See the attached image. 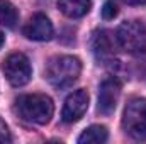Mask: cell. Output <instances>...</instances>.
<instances>
[{"mask_svg":"<svg viewBox=\"0 0 146 144\" xmlns=\"http://www.w3.org/2000/svg\"><path fill=\"white\" fill-rule=\"evenodd\" d=\"M82 73V63L76 56H68V54H61V56H53L44 70V76L48 80V83L58 90L68 88L78 80Z\"/></svg>","mask_w":146,"mask_h":144,"instance_id":"obj_1","label":"cell"},{"mask_svg":"<svg viewBox=\"0 0 146 144\" xmlns=\"http://www.w3.org/2000/svg\"><path fill=\"white\" fill-rule=\"evenodd\" d=\"M15 108L24 120L37 126L48 124L54 114V104L51 97L44 93H29V95L19 97L15 100Z\"/></svg>","mask_w":146,"mask_h":144,"instance_id":"obj_2","label":"cell"},{"mask_svg":"<svg viewBox=\"0 0 146 144\" xmlns=\"http://www.w3.org/2000/svg\"><path fill=\"white\" fill-rule=\"evenodd\" d=\"M117 44L133 56L146 54V27L139 20H126L115 31Z\"/></svg>","mask_w":146,"mask_h":144,"instance_id":"obj_3","label":"cell"},{"mask_svg":"<svg viewBox=\"0 0 146 144\" xmlns=\"http://www.w3.org/2000/svg\"><path fill=\"white\" fill-rule=\"evenodd\" d=\"M124 132L136 139L146 141V98H133L122 114Z\"/></svg>","mask_w":146,"mask_h":144,"instance_id":"obj_4","label":"cell"},{"mask_svg":"<svg viewBox=\"0 0 146 144\" xmlns=\"http://www.w3.org/2000/svg\"><path fill=\"white\" fill-rule=\"evenodd\" d=\"M2 73L5 80L12 87H24L29 83L33 76V68L29 63V58L22 53H14L10 54L3 65H2Z\"/></svg>","mask_w":146,"mask_h":144,"instance_id":"obj_5","label":"cell"},{"mask_svg":"<svg viewBox=\"0 0 146 144\" xmlns=\"http://www.w3.org/2000/svg\"><path fill=\"white\" fill-rule=\"evenodd\" d=\"M90 44H92V53H94V56H95V59L99 63L114 61L115 49L119 48V44H117L115 36H112L110 31H106V29L95 31L94 36H92Z\"/></svg>","mask_w":146,"mask_h":144,"instance_id":"obj_6","label":"cell"},{"mask_svg":"<svg viewBox=\"0 0 146 144\" xmlns=\"http://www.w3.org/2000/svg\"><path fill=\"white\" fill-rule=\"evenodd\" d=\"M122 85L117 78H107L99 87V100H97V112L102 115H110L119 102Z\"/></svg>","mask_w":146,"mask_h":144,"instance_id":"obj_7","label":"cell"},{"mask_svg":"<svg viewBox=\"0 0 146 144\" xmlns=\"http://www.w3.org/2000/svg\"><path fill=\"white\" fill-rule=\"evenodd\" d=\"M87 108H88V92L80 88L66 97L61 110V119L66 124H73L85 115Z\"/></svg>","mask_w":146,"mask_h":144,"instance_id":"obj_8","label":"cell"},{"mask_svg":"<svg viewBox=\"0 0 146 144\" xmlns=\"http://www.w3.org/2000/svg\"><path fill=\"white\" fill-rule=\"evenodd\" d=\"M22 32L31 41H49L54 34V29H53L51 20L44 14H36L24 26Z\"/></svg>","mask_w":146,"mask_h":144,"instance_id":"obj_9","label":"cell"},{"mask_svg":"<svg viewBox=\"0 0 146 144\" xmlns=\"http://www.w3.org/2000/svg\"><path fill=\"white\" fill-rule=\"evenodd\" d=\"M58 9L70 19H80L92 9V0H58Z\"/></svg>","mask_w":146,"mask_h":144,"instance_id":"obj_10","label":"cell"},{"mask_svg":"<svg viewBox=\"0 0 146 144\" xmlns=\"http://www.w3.org/2000/svg\"><path fill=\"white\" fill-rule=\"evenodd\" d=\"M109 139V131L106 126H99L94 124L90 127H87L80 136H78V144H99L106 143Z\"/></svg>","mask_w":146,"mask_h":144,"instance_id":"obj_11","label":"cell"},{"mask_svg":"<svg viewBox=\"0 0 146 144\" xmlns=\"http://www.w3.org/2000/svg\"><path fill=\"white\" fill-rule=\"evenodd\" d=\"M17 20H19L17 9L9 0H0V26L12 29L15 27Z\"/></svg>","mask_w":146,"mask_h":144,"instance_id":"obj_12","label":"cell"},{"mask_svg":"<svg viewBox=\"0 0 146 144\" xmlns=\"http://www.w3.org/2000/svg\"><path fill=\"white\" fill-rule=\"evenodd\" d=\"M117 14H119L117 3H115L114 0H107V2L104 3V7H102V17H104L106 20H110V19H114Z\"/></svg>","mask_w":146,"mask_h":144,"instance_id":"obj_13","label":"cell"},{"mask_svg":"<svg viewBox=\"0 0 146 144\" xmlns=\"http://www.w3.org/2000/svg\"><path fill=\"white\" fill-rule=\"evenodd\" d=\"M10 141H12L10 131L7 127V124L3 122V119L0 117V143H10Z\"/></svg>","mask_w":146,"mask_h":144,"instance_id":"obj_14","label":"cell"},{"mask_svg":"<svg viewBox=\"0 0 146 144\" xmlns=\"http://www.w3.org/2000/svg\"><path fill=\"white\" fill-rule=\"evenodd\" d=\"M127 5H146V0H124Z\"/></svg>","mask_w":146,"mask_h":144,"instance_id":"obj_15","label":"cell"},{"mask_svg":"<svg viewBox=\"0 0 146 144\" xmlns=\"http://www.w3.org/2000/svg\"><path fill=\"white\" fill-rule=\"evenodd\" d=\"M3 42H5V36H3V32L0 31V48L3 46Z\"/></svg>","mask_w":146,"mask_h":144,"instance_id":"obj_16","label":"cell"}]
</instances>
